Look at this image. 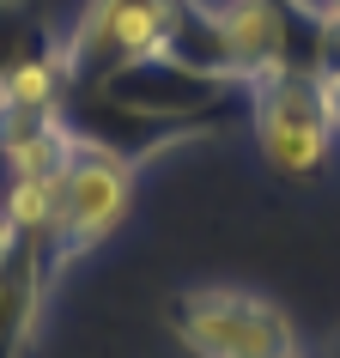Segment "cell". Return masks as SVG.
Returning a JSON list of instances; mask_svg holds the SVG:
<instances>
[{
  "label": "cell",
  "instance_id": "cell-1",
  "mask_svg": "<svg viewBox=\"0 0 340 358\" xmlns=\"http://www.w3.org/2000/svg\"><path fill=\"white\" fill-rule=\"evenodd\" d=\"M92 92H104L110 103L146 115V122H164V128L189 134V140H207L225 122H249V85L243 79L189 67L176 55H146L134 67H115V73L92 79Z\"/></svg>",
  "mask_w": 340,
  "mask_h": 358
},
{
  "label": "cell",
  "instance_id": "cell-2",
  "mask_svg": "<svg viewBox=\"0 0 340 358\" xmlns=\"http://www.w3.org/2000/svg\"><path fill=\"white\" fill-rule=\"evenodd\" d=\"M249 128H255L262 164L285 182H304V176L328 170V158L340 146L328 85L316 73H262L249 85Z\"/></svg>",
  "mask_w": 340,
  "mask_h": 358
},
{
  "label": "cell",
  "instance_id": "cell-3",
  "mask_svg": "<svg viewBox=\"0 0 340 358\" xmlns=\"http://www.w3.org/2000/svg\"><path fill=\"white\" fill-rule=\"evenodd\" d=\"M170 328L194 358H285L298 328L274 298L243 285H189L170 303Z\"/></svg>",
  "mask_w": 340,
  "mask_h": 358
},
{
  "label": "cell",
  "instance_id": "cell-4",
  "mask_svg": "<svg viewBox=\"0 0 340 358\" xmlns=\"http://www.w3.org/2000/svg\"><path fill=\"white\" fill-rule=\"evenodd\" d=\"M128 207H134V164L73 140V158L55 176V237H49L55 273L85 262L97 243H110L128 219Z\"/></svg>",
  "mask_w": 340,
  "mask_h": 358
},
{
  "label": "cell",
  "instance_id": "cell-5",
  "mask_svg": "<svg viewBox=\"0 0 340 358\" xmlns=\"http://www.w3.org/2000/svg\"><path fill=\"white\" fill-rule=\"evenodd\" d=\"M170 24H176V0H85V13L73 19L67 61H73V85L134 67L146 55L170 49Z\"/></svg>",
  "mask_w": 340,
  "mask_h": 358
},
{
  "label": "cell",
  "instance_id": "cell-6",
  "mask_svg": "<svg viewBox=\"0 0 340 358\" xmlns=\"http://www.w3.org/2000/svg\"><path fill=\"white\" fill-rule=\"evenodd\" d=\"M55 280L61 273L49 255V237H24V231L0 225V358H31Z\"/></svg>",
  "mask_w": 340,
  "mask_h": 358
},
{
  "label": "cell",
  "instance_id": "cell-7",
  "mask_svg": "<svg viewBox=\"0 0 340 358\" xmlns=\"http://www.w3.org/2000/svg\"><path fill=\"white\" fill-rule=\"evenodd\" d=\"M67 97H73V61H67V43L49 37L43 49H31L24 61H13L0 73V140L43 128V122H61Z\"/></svg>",
  "mask_w": 340,
  "mask_h": 358
},
{
  "label": "cell",
  "instance_id": "cell-8",
  "mask_svg": "<svg viewBox=\"0 0 340 358\" xmlns=\"http://www.w3.org/2000/svg\"><path fill=\"white\" fill-rule=\"evenodd\" d=\"M0 225L24 231V237H55V182H43V176H6Z\"/></svg>",
  "mask_w": 340,
  "mask_h": 358
},
{
  "label": "cell",
  "instance_id": "cell-9",
  "mask_svg": "<svg viewBox=\"0 0 340 358\" xmlns=\"http://www.w3.org/2000/svg\"><path fill=\"white\" fill-rule=\"evenodd\" d=\"M49 37H55V31L43 24V13L31 0H0V73H6L13 61H24L31 49H43Z\"/></svg>",
  "mask_w": 340,
  "mask_h": 358
},
{
  "label": "cell",
  "instance_id": "cell-10",
  "mask_svg": "<svg viewBox=\"0 0 340 358\" xmlns=\"http://www.w3.org/2000/svg\"><path fill=\"white\" fill-rule=\"evenodd\" d=\"M176 6H183V13H189V19L213 24V31H225V24L237 19V13H243L249 0H176Z\"/></svg>",
  "mask_w": 340,
  "mask_h": 358
},
{
  "label": "cell",
  "instance_id": "cell-11",
  "mask_svg": "<svg viewBox=\"0 0 340 358\" xmlns=\"http://www.w3.org/2000/svg\"><path fill=\"white\" fill-rule=\"evenodd\" d=\"M322 85H328V110H334V128H340V67L322 79Z\"/></svg>",
  "mask_w": 340,
  "mask_h": 358
},
{
  "label": "cell",
  "instance_id": "cell-12",
  "mask_svg": "<svg viewBox=\"0 0 340 358\" xmlns=\"http://www.w3.org/2000/svg\"><path fill=\"white\" fill-rule=\"evenodd\" d=\"M316 6H322V13H334V19H340V0H316Z\"/></svg>",
  "mask_w": 340,
  "mask_h": 358
},
{
  "label": "cell",
  "instance_id": "cell-13",
  "mask_svg": "<svg viewBox=\"0 0 340 358\" xmlns=\"http://www.w3.org/2000/svg\"><path fill=\"white\" fill-rule=\"evenodd\" d=\"M285 358H304V352H285Z\"/></svg>",
  "mask_w": 340,
  "mask_h": 358
}]
</instances>
